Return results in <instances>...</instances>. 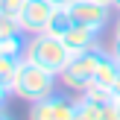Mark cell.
<instances>
[{
	"label": "cell",
	"mask_w": 120,
	"mask_h": 120,
	"mask_svg": "<svg viewBox=\"0 0 120 120\" xmlns=\"http://www.w3.org/2000/svg\"><path fill=\"white\" fill-rule=\"evenodd\" d=\"M73 53L64 47V41L53 32H35L26 35V47H23V59L29 64H38L44 70H53V73H62L64 64L70 62Z\"/></svg>",
	"instance_id": "obj_1"
},
{
	"label": "cell",
	"mask_w": 120,
	"mask_h": 120,
	"mask_svg": "<svg viewBox=\"0 0 120 120\" xmlns=\"http://www.w3.org/2000/svg\"><path fill=\"white\" fill-rule=\"evenodd\" d=\"M105 53H109V50H105L103 44L94 47V50L73 53L70 62L64 64V70L59 73V85H62L64 91H70V94H85L88 88H91L94 73H97V68H100V62H103Z\"/></svg>",
	"instance_id": "obj_2"
},
{
	"label": "cell",
	"mask_w": 120,
	"mask_h": 120,
	"mask_svg": "<svg viewBox=\"0 0 120 120\" xmlns=\"http://www.w3.org/2000/svg\"><path fill=\"white\" fill-rule=\"evenodd\" d=\"M59 91V73L53 70H44L38 64H29L23 59V68L18 73L15 85H12V97L23 100V103H38V100L50 97V94Z\"/></svg>",
	"instance_id": "obj_3"
},
{
	"label": "cell",
	"mask_w": 120,
	"mask_h": 120,
	"mask_svg": "<svg viewBox=\"0 0 120 120\" xmlns=\"http://www.w3.org/2000/svg\"><path fill=\"white\" fill-rule=\"evenodd\" d=\"M73 114L76 100L68 97L64 91H56L38 103H29V120H73Z\"/></svg>",
	"instance_id": "obj_4"
},
{
	"label": "cell",
	"mask_w": 120,
	"mask_h": 120,
	"mask_svg": "<svg viewBox=\"0 0 120 120\" xmlns=\"http://www.w3.org/2000/svg\"><path fill=\"white\" fill-rule=\"evenodd\" d=\"M68 9H70V15H73L76 23L105 32L109 23H111V12H114V6L97 3V0H68Z\"/></svg>",
	"instance_id": "obj_5"
},
{
	"label": "cell",
	"mask_w": 120,
	"mask_h": 120,
	"mask_svg": "<svg viewBox=\"0 0 120 120\" xmlns=\"http://www.w3.org/2000/svg\"><path fill=\"white\" fill-rule=\"evenodd\" d=\"M53 12H56V0H23V9H21V15H18V23H21V29L26 35L47 32Z\"/></svg>",
	"instance_id": "obj_6"
},
{
	"label": "cell",
	"mask_w": 120,
	"mask_h": 120,
	"mask_svg": "<svg viewBox=\"0 0 120 120\" xmlns=\"http://www.w3.org/2000/svg\"><path fill=\"white\" fill-rule=\"evenodd\" d=\"M100 35H103L100 29L73 23V26L62 35V41H64V47H68L70 53H82V50H94V47H100Z\"/></svg>",
	"instance_id": "obj_7"
},
{
	"label": "cell",
	"mask_w": 120,
	"mask_h": 120,
	"mask_svg": "<svg viewBox=\"0 0 120 120\" xmlns=\"http://www.w3.org/2000/svg\"><path fill=\"white\" fill-rule=\"evenodd\" d=\"M103 105L105 103H97V100L79 94V97H76V114H73V120H100L103 117Z\"/></svg>",
	"instance_id": "obj_8"
},
{
	"label": "cell",
	"mask_w": 120,
	"mask_h": 120,
	"mask_svg": "<svg viewBox=\"0 0 120 120\" xmlns=\"http://www.w3.org/2000/svg\"><path fill=\"white\" fill-rule=\"evenodd\" d=\"M21 68H23V56H0V82H6L12 88Z\"/></svg>",
	"instance_id": "obj_9"
},
{
	"label": "cell",
	"mask_w": 120,
	"mask_h": 120,
	"mask_svg": "<svg viewBox=\"0 0 120 120\" xmlns=\"http://www.w3.org/2000/svg\"><path fill=\"white\" fill-rule=\"evenodd\" d=\"M23 9V0H0V18H18Z\"/></svg>",
	"instance_id": "obj_10"
},
{
	"label": "cell",
	"mask_w": 120,
	"mask_h": 120,
	"mask_svg": "<svg viewBox=\"0 0 120 120\" xmlns=\"http://www.w3.org/2000/svg\"><path fill=\"white\" fill-rule=\"evenodd\" d=\"M100 120H120V111H117V105H114V100L111 103H105L103 105V117Z\"/></svg>",
	"instance_id": "obj_11"
},
{
	"label": "cell",
	"mask_w": 120,
	"mask_h": 120,
	"mask_svg": "<svg viewBox=\"0 0 120 120\" xmlns=\"http://www.w3.org/2000/svg\"><path fill=\"white\" fill-rule=\"evenodd\" d=\"M12 97V88L6 85V82H0V105H6V100Z\"/></svg>",
	"instance_id": "obj_12"
},
{
	"label": "cell",
	"mask_w": 120,
	"mask_h": 120,
	"mask_svg": "<svg viewBox=\"0 0 120 120\" xmlns=\"http://www.w3.org/2000/svg\"><path fill=\"white\" fill-rule=\"evenodd\" d=\"M111 38H120V12H117L114 23H111Z\"/></svg>",
	"instance_id": "obj_13"
},
{
	"label": "cell",
	"mask_w": 120,
	"mask_h": 120,
	"mask_svg": "<svg viewBox=\"0 0 120 120\" xmlns=\"http://www.w3.org/2000/svg\"><path fill=\"white\" fill-rule=\"evenodd\" d=\"M109 50H111L114 59H120V38H111V47H109Z\"/></svg>",
	"instance_id": "obj_14"
},
{
	"label": "cell",
	"mask_w": 120,
	"mask_h": 120,
	"mask_svg": "<svg viewBox=\"0 0 120 120\" xmlns=\"http://www.w3.org/2000/svg\"><path fill=\"white\" fill-rule=\"evenodd\" d=\"M111 100H120V76H117L114 85H111Z\"/></svg>",
	"instance_id": "obj_15"
},
{
	"label": "cell",
	"mask_w": 120,
	"mask_h": 120,
	"mask_svg": "<svg viewBox=\"0 0 120 120\" xmlns=\"http://www.w3.org/2000/svg\"><path fill=\"white\" fill-rule=\"evenodd\" d=\"M0 120H15V117L9 114V109H6V105H0Z\"/></svg>",
	"instance_id": "obj_16"
},
{
	"label": "cell",
	"mask_w": 120,
	"mask_h": 120,
	"mask_svg": "<svg viewBox=\"0 0 120 120\" xmlns=\"http://www.w3.org/2000/svg\"><path fill=\"white\" fill-rule=\"evenodd\" d=\"M97 3H105V6H114V0H97Z\"/></svg>",
	"instance_id": "obj_17"
},
{
	"label": "cell",
	"mask_w": 120,
	"mask_h": 120,
	"mask_svg": "<svg viewBox=\"0 0 120 120\" xmlns=\"http://www.w3.org/2000/svg\"><path fill=\"white\" fill-rule=\"evenodd\" d=\"M114 12H120V0H114Z\"/></svg>",
	"instance_id": "obj_18"
},
{
	"label": "cell",
	"mask_w": 120,
	"mask_h": 120,
	"mask_svg": "<svg viewBox=\"0 0 120 120\" xmlns=\"http://www.w3.org/2000/svg\"><path fill=\"white\" fill-rule=\"evenodd\" d=\"M114 105H117V111H120V100H114Z\"/></svg>",
	"instance_id": "obj_19"
},
{
	"label": "cell",
	"mask_w": 120,
	"mask_h": 120,
	"mask_svg": "<svg viewBox=\"0 0 120 120\" xmlns=\"http://www.w3.org/2000/svg\"><path fill=\"white\" fill-rule=\"evenodd\" d=\"M56 3H62V0H56Z\"/></svg>",
	"instance_id": "obj_20"
},
{
	"label": "cell",
	"mask_w": 120,
	"mask_h": 120,
	"mask_svg": "<svg viewBox=\"0 0 120 120\" xmlns=\"http://www.w3.org/2000/svg\"><path fill=\"white\" fill-rule=\"evenodd\" d=\"M0 38H3V35H0Z\"/></svg>",
	"instance_id": "obj_21"
}]
</instances>
